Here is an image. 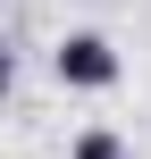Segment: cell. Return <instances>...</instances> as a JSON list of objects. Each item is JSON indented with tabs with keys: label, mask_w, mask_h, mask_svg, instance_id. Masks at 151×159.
<instances>
[{
	"label": "cell",
	"mask_w": 151,
	"mask_h": 159,
	"mask_svg": "<svg viewBox=\"0 0 151 159\" xmlns=\"http://www.w3.org/2000/svg\"><path fill=\"white\" fill-rule=\"evenodd\" d=\"M67 159H126V134H118V126H84V134L67 143Z\"/></svg>",
	"instance_id": "cell-2"
},
{
	"label": "cell",
	"mask_w": 151,
	"mask_h": 159,
	"mask_svg": "<svg viewBox=\"0 0 151 159\" xmlns=\"http://www.w3.org/2000/svg\"><path fill=\"white\" fill-rule=\"evenodd\" d=\"M50 75H59L67 92H109V84L126 75V59H118V42H109V34H59Z\"/></svg>",
	"instance_id": "cell-1"
}]
</instances>
